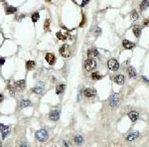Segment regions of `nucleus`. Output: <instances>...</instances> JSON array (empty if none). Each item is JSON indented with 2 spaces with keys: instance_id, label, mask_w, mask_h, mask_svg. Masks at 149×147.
I'll return each mask as SVG.
<instances>
[{
  "instance_id": "obj_12",
  "label": "nucleus",
  "mask_w": 149,
  "mask_h": 147,
  "mask_svg": "<svg viewBox=\"0 0 149 147\" xmlns=\"http://www.w3.org/2000/svg\"><path fill=\"white\" fill-rule=\"evenodd\" d=\"M45 60L47 61V63L51 65V66H53L54 64H55V62H56V57H55V55L54 54H52V53H48L46 56H45Z\"/></svg>"
},
{
  "instance_id": "obj_37",
  "label": "nucleus",
  "mask_w": 149,
  "mask_h": 147,
  "mask_svg": "<svg viewBox=\"0 0 149 147\" xmlns=\"http://www.w3.org/2000/svg\"><path fill=\"white\" fill-rule=\"evenodd\" d=\"M45 1H47V2H51L52 0H45Z\"/></svg>"
},
{
  "instance_id": "obj_9",
  "label": "nucleus",
  "mask_w": 149,
  "mask_h": 147,
  "mask_svg": "<svg viewBox=\"0 0 149 147\" xmlns=\"http://www.w3.org/2000/svg\"><path fill=\"white\" fill-rule=\"evenodd\" d=\"M138 136H139V132H138V131H132V132H130V133L126 136V141L132 142V141H134Z\"/></svg>"
},
{
  "instance_id": "obj_13",
  "label": "nucleus",
  "mask_w": 149,
  "mask_h": 147,
  "mask_svg": "<svg viewBox=\"0 0 149 147\" xmlns=\"http://www.w3.org/2000/svg\"><path fill=\"white\" fill-rule=\"evenodd\" d=\"M49 118L53 121H57L60 118V111L59 110H52L49 114Z\"/></svg>"
},
{
  "instance_id": "obj_4",
  "label": "nucleus",
  "mask_w": 149,
  "mask_h": 147,
  "mask_svg": "<svg viewBox=\"0 0 149 147\" xmlns=\"http://www.w3.org/2000/svg\"><path fill=\"white\" fill-rule=\"evenodd\" d=\"M107 67H108V69H109L110 71L115 72V71H117V70L119 69V63L115 59L112 58V59L108 60V62H107Z\"/></svg>"
},
{
  "instance_id": "obj_6",
  "label": "nucleus",
  "mask_w": 149,
  "mask_h": 147,
  "mask_svg": "<svg viewBox=\"0 0 149 147\" xmlns=\"http://www.w3.org/2000/svg\"><path fill=\"white\" fill-rule=\"evenodd\" d=\"M0 131L2 133V138L4 139V138H6L9 135V133H10V127L9 126H6V125H4L2 123H0Z\"/></svg>"
},
{
  "instance_id": "obj_1",
  "label": "nucleus",
  "mask_w": 149,
  "mask_h": 147,
  "mask_svg": "<svg viewBox=\"0 0 149 147\" xmlns=\"http://www.w3.org/2000/svg\"><path fill=\"white\" fill-rule=\"evenodd\" d=\"M84 66H85V69L88 72H92V71H94V70L97 69L98 64H97V62L93 59V58H88V59L85 61Z\"/></svg>"
},
{
  "instance_id": "obj_34",
  "label": "nucleus",
  "mask_w": 149,
  "mask_h": 147,
  "mask_svg": "<svg viewBox=\"0 0 149 147\" xmlns=\"http://www.w3.org/2000/svg\"><path fill=\"white\" fill-rule=\"evenodd\" d=\"M5 63V59L4 58H0V66H2Z\"/></svg>"
},
{
  "instance_id": "obj_10",
  "label": "nucleus",
  "mask_w": 149,
  "mask_h": 147,
  "mask_svg": "<svg viewBox=\"0 0 149 147\" xmlns=\"http://www.w3.org/2000/svg\"><path fill=\"white\" fill-rule=\"evenodd\" d=\"M99 51L95 48H92V49H89L87 51V56L88 58H96V57H99Z\"/></svg>"
},
{
  "instance_id": "obj_35",
  "label": "nucleus",
  "mask_w": 149,
  "mask_h": 147,
  "mask_svg": "<svg viewBox=\"0 0 149 147\" xmlns=\"http://www.w3.org/2000/svg\"><path fill=\"white\" fill-rule=\"evenodd\" d=\"M3 99H4V95L2 93H0V103L3 101Z\"/></svg>"
},
{
  "instance_id": "obj_33",
  "label": "nucleus",
  "mask_w": 149,
  "mask_h": 147,
  "mask_svg": "<svg viewBox=\"0 0 149 147\" xmlns=\"http://www.w3.org/2000/svg\"><path fill=\"white\" fill-rule=\"evenodd\" d=\"M89 2H90V0H84V1H83V3H82V5H81V6H85V5H86V4H87V3H89Z\"/></svg>"
},
{
  "instance_id": "obj_22",
  "label": "nucleus",
  "mask_w": 149,
  "mask_h": 147,
  "mask_svg": "<svg viewBox=\"0 0 149 147\" xmlns=\"http://www.w3.org/2000/svg\"><path fill=\"white\" fill-rule=\"evenodd\" d=\"M138 18H139V15H138L137 11H136V10H133V11L131 12V14H130V19H131V21H132V22H135V21L138 20Z\"/></svg>"
},
{
  "instance_id": "obj_39",
  "label": "nucleus",
  "mask_w": 149,
  "mask_h": 147,
  "mask_svg": "<svg viewBox=\"0 0 149 147\" xmlns=\"http://www.w3.org/2000/svg\"><path fill=\"white\" fill-rule=\"evenodd\" d=\"M1 1H4V0H1Z\"/></svg>"
},
{
  "instance_id": "obj_25",
  "label": "nucleus",
  "mask_w": 149,
  "mask_h": 147,
  "mask_svg": "<svg viewBox=\"0 0 149 147\" xmlns=\"http://www.w3.org/2000/svg\"><path fill=\"white\" fill-rule=\"evenodd\" d=\"M31 18H32L33 23H37L38 20L40 19V13H39V12H35V13H33V14L31 15Z\"/></svg>"
},
{
  "instance_id": "obj_26",
  "label": "nucleus",
  "mask_w": 149,
  "mask_h": 147,
  "mask_svg": "<svg viewBox=\"0 0 149 147\" xmlns=\"http://www.w3.org/2000/svg\"><path fill=\"white\" fill-rule=\"evenodd\" d=\"M74 140V143H76L77 145H82L83 142H84V139H83V137H82L81 135H76Z\"/></svg>"
},
{
  "instance_id": "obj_15",
  "label": "nucleus",
  "mask_w": 149,
  "mask_h": 147,
  "mask_svg": "<svg viewBox=\"0 0 149 147\" xmlns=\"http://www.w3.org/2000/svg\"><path fill=\"white\" fill-rule=\"evenodd\" d=\"M128 117H129V119H130L132 122H135V121H137V119L139 117V113H138L137 111H135V110L130 111V112L128 113Z\"/></svg>"
},
{
  "instance_id": "obj_21",
  "label": "nucleus",
  "mask_w": 149,
  "mask_h": 147,
  "mask_svg": "<svg viewBox=\"0 0 149 147\" xmlns=\"http://www.w3.org/2000/svg\"><path fill=\"white\" fill-rule=\"evenodd\" d=\"M36 67V62H34V61H27L26 62V69L27 70H33L34 68Z\"/></svg>"
},
{
  "instance_id": "obj_28",
  "label": "nucleus",
  "mask_w": 149,
  "mask_h": 147,
  "mask_svg": "<svg viewBox=\"0 0 149 147\" xmlns=\"http://www.w3.org/2000/svg\"><path fill=\"white\" fill-rule=\"evenodd\" d=\"M57 37H58V39L61 40V41H66V40H67V36H66V35H63L61 32H58V33H57Z\"/></svg>"
},
{
  "instance_id": "obj_27",
  "label": "nucleus",
  "mask_w": 149,
  "mask_h": 147,
  "mask_svg": "<svg viewBox=\"0 0 149 147\" xmlns=\"http://www.w3.org/2000/svg\"><path fill=\"white\" fill-rule=\"evenodd\" d=\"M101 78H102V76L98 73V72H96V73H93L92 74V79L94 80V81H99V80H101Z\"/></svg>"
},
{
  "instance_id": "obj_16",
  "label": "nucleus",
  "mask_w": 149,
  "mask_h": 147,
  "mask_svg": "<svg viewBox=\"0 0 149 147\" xmlns=\"http://www.w3.org/2000/svg\"><path fill=\"white\" fill-rule=\"evenodd\" d=\"M17 12V8L16 7H13V6H10V5H6L5 6V13L7 15H10V14H14Z\"/></svg>"
},
{
  "instance_id": "obj_18",
  "label": "nucleus",
  "mask_w": 149,
  "mask_h": 147,
  "mask_svg": "<svg viewBox=\"0 0 149 147\" xmlns=\"http://www.w3.org/2000/svg\"><path fill=\"white\" fill-rule=\"evenodd\" d=\"M132 32H133V34H134V36L136 38H139L140 35H141V32H142V28L139 25H135L133 27V29H132Z\"/></svg>"
},
{
  "instance_id": "obj_29",
  "label": "nucleus",
  "mask_w": 149,
  "mask_h": 147,
  "mask_svg": "<svg viewBox=\"0 0 149 147\" xmlns=\"http://www.w3.org/2000/svg\"><path fill=\"white\" fill-rule=\"evenodd\" d=\"M44 30L47 32L50 31V19H46L45 21V24H44Z\"/></svg>"
},
{
  "instance_id": "obj_14",
  "label": "nucleus",
  "mask_w": 149,
  "mask_h": 147,
  "mask_svg": "<svg viewBox=\"0 0 149 147\" xmlns=\"http://www.w3.org/2000/svg\"><path fill=\"white\" fill-rule=\"evenodd\" d=\"M122 46H123L124 49H127V50H131L135 47V44L130 42L129 40H123L122 41Z\"/></svg>"
},
{
  "instance_id": "obj_2",
  "label": "nucleus",
  "mask_w": 149,
  "mask_h": 147,
  "mask_svg": "<svg viewBox=\"0 0 149 147\" xmlns=\"http://www.w3.org/2000/svg\"><path fill=\"white\" fill-rule=\"evenodd\" d=\"M36 139L41 141V142H44L48 139V132L45 130V129H40L36 132Z\"/></svg>"
},
{
  "instance_id": "obj_38",
  "label": "nucleus",
  "mask_w": 149,
  "mask_h": 147,
  "mask_svg": "<svg viewBox=\"0 0 149 147\" xmlns=\"http://www.w3.org/2000/svg\"><path fill=\"white\" fill-rule=\"evenodd\" d=\"M0 146H1V141H0Z\"/></svg>"
},
{
  "instance_id": "obj_5",
  "label": "nucleus",
  "mask_w": 149,
  "mask_h": 147,
  "mask_svg": "<svg viewBox=\"0 0 149 147\" xmlns=\"http://www.w3.org/2000/svg\"><path fill=\"white\" fill-rule=\"evenodd\" d=\"M118 101H119V93L115 92L110 96V98L108 100V104L110 107H115L116 104L118 103Z\"/></svg>"
},
{
  "instance_id": "obj_17",
  "label": "nucleus",
  "mask_w": 149,
  "mask_h": 147,
  "mask_svg": "<svg viewBox=\"0 0 149 147\" xmlns=\"http://www.w3.org/2000/svg\"><path fill=\"white\" fill-rule=\"evenodd\" d=\"M124 81H125V79H124L123 75H116L114 77V83L117 84V85H119V86L123 85Z\"/></svg>"
},
{
  "instance_id": "obj_8",
  "label": "nucleus",
  "mask_w": 149,
  "mask_h": 147,
  "mask_svg": "<svg viewBox=\"0 0 149 147\" xmlns=\"http://www.w3.org/2000/svg\"><path fill=\"white\" fill-rule=\"evenodd\" d=\"M96 93H97V91L94 88H88L84 89V94H85L86 97H94L96 95Z\"/></svg>"
},
{
  "instance_id": "obj_20",
  "label": "nucleus",
  "mask_w": 149,
  "mask_h": 147,
  "mask_svg": "<svg viewBox=\"0 0 149 147\" xmlns=\"http://www.w3.org/2000/svg\"><path fill=\"white\" fill-rule=\"evenodd\" d=\"M148 7H149V0H143V1L140 3V5H139V9H140L141 12L145 11Z\"/></svg>"
},
{
  "instance_id": "obj_36",
  "label": "nucleus",
  "mask_w": 149,
  "mask_h": 147,
  "mask_svg": "<svg viewBox=\"0 0 149 147\" xmlns=\"http://www.w3.org/2000/svg\"><path fill=\"white\" fill-rule=\"evenodd\" d=\"M142 78H143V80H144V81H146L147 83H149V80L147 79V78H146V77H142Z\"/></svg>"
},
{
  "instance_id": "obj_32",
  "label": "nucleus",
  "mask_w": 149,
  "mask_h": 147,
  "mask_svg": "<svg viewBox=\"0 0 149 147\" xmlns=\"http://www.w3.org/2000/svg\"><path fill=\"white\" fill-rule=\"evenodd\" d=\"M85 21H86V17H85V15H83V21H82V23L80 24V27H83V26H84Z\"/></svg>"
},
{
  "instance_id": "obj_23",
  "label": "nucleus",
  "mask_w": 149,
  "mask_h": 147,
  "mask_svg": "<svg viewBox=\"0 0 149 147\" xmlns=\"http://www.w3.org/2000/svg\"><path fill=\"white\" fill-rule=\"evenodd\" d=\"M65 88H66V86H65V85H59V86H57V88H56V93L59 94V95L62 94V93L64 92Z\"/></svg>"
},
{
  "instance_id": "obj_31",
  "label": "nucleus",
  "mask_w": 149,
  "mask_h": 147,
  "mask_svg": "<svg viewBox=\"0 0 149 147\" xmlns=\"http://www.w3.org/2000/svg\"><path fill=\"white\" fill-rule=\"evenodd\" d=\"M143 26H144V27H149V17L146 18V19L143 21Z\"/></svg>"
},
{
  "instance_id": "obj_24",
  "label": "nucleus",
  "mask_w": 149,
  "mask_h": 147,
  "mask_svg": "<svg viewBox=\"0 0 149 147\" xmlns=\"http://www.w3.org/2000/svg\"><path fill=\"white\" fill-rule=\"evenodd\" d=\"M31 105V101L28 100V99H22L20 101V108H23V107H27V106H30Z\"/></svg>"
},
{
  "instance_id": "obj_11",
  "label": "nucleus",
  "mask_w": 149,
  "mask_h": 147,
  "mask_svg": "<svg viewBox=\"0 0 149 147\" xmlns=\"http://www.w3.org/2000/svg\"><path fill=\"white\" fill-rule=\"evenodd\" d=\"M26 88V82L24 80H20V81H17L15 83V88L19 91H22L24 90V88Z\"/></svg>"
},
{
  "instance_id": "obj_7",
  "label": "nucleus",
  "mask_w": 149,
  "mask_h": 147,
  "mask_svg": "<svg viewBox=\"0 0 149 147\" xmlns=\"http://www.w3.org/2000/svg\"><path fill=\"white\" fill-rule=\"evenodd\" d=\"M43 90H44V83H42V82L38 83V84H37L34 88L31 89V91H32V92H34V93H36V94L41 93Z\"/></svg>"
},
{
  "instance_id": "obj_3",
  "label": "nucleus",
  "mask_w": 149,
  "mask_h": 147,
  "mask_svg": "<svg viewBox=\"0 0 149 147\" xmlns=\"http://www.w3.org/2000/svg\"><path fill=\"white\" fill-rule=\"evenodd\" d=\"M59 52H60L61 56L64 57V58H69L71 56V49H70V46L69 45H63L60 48Z\"/></svg>"
},
{
  "instance_id": "obj_30",
  "label": "nucleus",
  "mask_w": 149,
  "mask_h": 147,
  "mask_svg": "<svg viewBox=\"0 0 149 147\" xmlns=\"http://www.w3.org/2000/svg\"><path fill=\"white\" fill-rule=\"evenodd\" d=\"M95 34H96V36H99V35L101 34V29H100L99 27H97V28L95 29Z\"/></svg>"
},
{
  "instance_id": "obj_19",
  "label": "nucleus",
  "mask_w": 149,
  "mask_h": 147,
  "mask_svg": "<svg viewBox=\"0 0 149 147\" xmlns=\"http://www.w3.org/2000/svg\"><path fill=\"white\" fill-rule=\"evenodd\" d=\"M127 72H128V76H129V78L130 79H134V78H136V76H137V73H136V70L133 68V67H128V69H127Z\"/></svg>"
}]
</instances>
